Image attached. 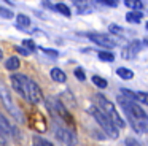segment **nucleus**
Masks as SVG:
<instances>
[{"label": "nucleus", "mask_w": 148, "mask_h": 146, "mask_svg": "<svg viewBox=\"0 0 148 146\" xmlns=\"http://www.w3.org/2000/svg\"><path fill=\"white\" fill-rule=\"evenodd\" d=\"M118 103L132 129L137 133H148V114L143 108L135 100H131L124 95H118Z\"/></svg>", "instance_id": "nucleus-1"}, {"label": "nucleus", "mask_w": 148, "mask_h": 146, "mask_svg": "<svg viewBox=\"0 0 148 146\" xmlns=\"http://www.w3.org/2000/svg\"><path fill=\"white\" fill-rule=\"evenodd\" d=\"M10 81H11V86H13L14 91L23 98H26L29 103L38 105L45 100L40 86L32 78H29V76L23 75V73H14V75L10 76Z\"/></svg>", "instance_id": "nucleus-2"}, {"label": "nucleus", "mask_w": 148, "mask_h": 146, "mask_svg": "<svg viewBox=\"0 0 148 146\" xmlns=\"http://www.w3.org/2000/svg\"><path fill=\"white\" fill-rule=\"evenodd\" d=\"M92 102H94V106H96L102 114H105V116L108 117V119L112 121V122L115 124L118 129H123V127H126V121L123 119V116L118 113L116 106L108 100V98L105 97V95H102V94H94Z\"/></svg>", "instance_id": "nucleus-3"}, {"label": "nucleus", "mask_w": 148, "mask_h": 146, "mask_svg": "<svg viewBox=\"0 0 148 146\" xmlns=\"http://www.w3.org/2000/svg\"><path fill=\"white\" fill-rule=\"evenodd\" d=\"M45 103H46V108H48L49 114H51V119H58V121H62L64 124H67L69 127L75 129V121H73V116L69 113L65 103H62L61 98L54 97V95H49V97L45 98Z\"/></svg>", "instance_id": "nucleus-4"}, {"label": "nucleus", "mask_w": 148, "mask_h": 146, "mask_svg": "<svg viewBox=\"0 0 148 146\" xmlns=\"http://www.w3.org/2000/svg\"><path fill=\"white\" fill-rule=\"evenodd\" d=\"M53 122V130H54V136L58 138V141H61L64 146H77L78 136L75 129L69 127L67 124H64L62 121L51 119Z\"/></svg>", "instance_id": "nucleus-5"}, {"label": "nucleus", "mask_w": 148, "mask_h": 146, "mask_svg": "<svg viewBox=\"0 0 148 146\" xmlns=\"http://www.w3.org/2000/svg\"><path fill=\"white\" fill-rule=\"evenodd\" d=\"M88 113L92 116V119L96 121L97 124H99V127L102 129V132H105L107 135L110 136V138H118L119 136V132H118V127L115 126V124L112 122V121L108 119V117L105 116V114H102L99 110H97L96 106H91L89 110H88Z\"/></svg>", "instance_id": "nucleus-6"}, {"label": "nucleus", "mask_w": 148, "mask_h": 146, "mask_svg": "<svg viewBox=\"0 0 148 146\" xmlns=\"http://www.w3.org/2000/svg\"><path fill=\"white\" fill-rule=\"evenodd\" d=\"M0 100H2V103L5 105V108H7V110L10 111V113L13 114V116L16 117L18 121H23V117H21V113L18 111L16 105H14L13 98H11L10 91H8V89H7V86H5L2 81H0Z\"/></svg>", "instance_id": "nucleus-7"}, {"label": "nucleus", "mask_w": 148, "mask_h": 146, "mask_svg": "<svg viewBox=\"0 0 148 146\" xmlns=\"http://www.w3.org/2000/svg\"><path fill=\"white\" fill-rule=\"evenodd\" d=\"M86 37L89 38L92 43L99 44V46H102V48H107V49H112V48L116 46V41L107 33H97V32H92V33H86Z\"/></svg>", "instance_id": "nucleus-8"}, {"label": "nucleus", "mask_w": 148, "mask_h": 146, "mask_svg": "<svg viewBox=\"0 0 148 146\" xmlns=\"http://www.w3.org/2000/svg\"><path fill=\"white\" fill-rule=\"evenodd\" d=\"M13 135H14L13 126H11L10 121L5 117L3 113H0V138H3V140H7V141H8Z\"/></svg>", "instance_id": "nucleus-9"}, {"label": "nucleus", "mask_w": 148, "mask_h": 146, "mask_svg": "<svg viewBox=\"0 0 148 146\" xmlns=\"http://www.w3.org/2000/svg\"><path fill=\"white\" fill-rule=\"evenodd\" d=\"M142 49V43L140 40H134L131 41V43H127V46L123 49V59H134L135 56H137L138 53H140Z\"/></svg>", "instance_id": "nucleus-10"}, {"label": "nucleus", "mask_w": 148, "mask_h": 146, "mask_svg": "<svg viewBox=\"0 0 148 146\" xmlns=\"http://www.w3.org/2000/svg\"><path fill=\"white\" fill-rule=\"evenodd\" d=\"M49 76H51V79L56 81V83H65L67 81V75H65L61 68H51Z\"/></svg>", "instance_id": "nucleus-11"}, {"label": "nucleus", "mask_w": 148, "mask_h": 146, "mask_svg": "<svg viewBox=\"0 0 148 146\" xmlns=\"http://www.w3.org/2000/svg\"><path fill=\"white\" fill-rule=\"evenodd\" d=\"M19 67H21V62H19V59H18L16 56H11V57H8V59L5 60V68H7L8 72H16Z\"/></svg>", "instance_id": "nucleus-12"}, {"label": "nucleus", "mask_w": 148, "mask_h": 146, "mask_svg": "<svg viewBox=\"0 0 148 146\" xmlns=\"http://www.w3.org/2000/svg\"><path fill=\"white\" fill-rule=\"evenodd\" d=\"M143 19L142 11H129L126 14V21L131 22V24H140V21Z\"/></svg>", "instance_id": "nucleus-13"}, {"label": "nucleus", "mask_w": 148, "mask_h": 146, "mask_svg": "<svg viewBox=\"0 0 148 146\" xmlns=\"http://www.w3.org/2000/svg\"><path fill=\"white\" fill-rule=\"evenodd\" d=\"M16 25L19 29H27L30 25V18L27 14H23V13H21V14H18L16 16Z\"/></svg>", "instance_id": "nucleus-14"}, {"label": "nucleus", "mask_w": 148, "mask_h": 146, "mask_svg": "<svg viewBox=\"0 0 148 146\" xmlns=\"http://www.w3.org/2000/svg\"><path fill=\"white\" fill-rule=\"evenodd\" d=\"M116 75H118L121 79H126V81L134 78V72H132V70H129V68H124V67L116 68Z\"/></svg>", "instance_id": "nucleus-15"}, {"label": "nucleus", "mask_w": 148, "mask_h": 146, "mask_svg": "<svg viewBox=\"0 0 148 146\" xmlns=\"http://www.w3.org/2000/svg\"><path fill=\"white\" fill-rule=\"evenodd\" d=\"M124 5L127 6V8H131L132 11H140V10L143 8L142 0H124Z\"/></svg>", "instance_id": "nucleus-16"}, {"label": "nucleus", "mask_w": 148, "mask_h": 146, "mask_svg": "<svg viewBox=\"0 0 148 146\" xmlns=\"http://www.w3.org/2000/svg\"><path fill=\"white\" fill-rule=\"evenodd\" d=\"M91 81H92V83H94V86H97L99 89H105L107 86H108L107 79H105V78H102V76H99V75H94L92 78H91Z\"/></svg>", "instance_id": "nucleus-17"}, {"label": "nucleus", "mask_w": 148, "mask_h": 146, "mask_svg": "<svg viewBox=\"0 0 148 146\" xmlns=\"http://www.w3.org/2000/svg\"><path fill=\"white\" fill-rule=\"evenodd\" d=\"M56 11H59L61 14H64L65 18H70L72 16V11H70V8H69L67 5H64V3H56Z\"/></svg>", "instance_id": "nucleus-18"}, {"label": "nucleus", "mask_w": 148, "mask_h": 146, "mask_svg": "<svg viewBox=\"0 0 148 146\" xmlns=\"http://www.w3.org/2000/svg\"><path fill=\"white\" fill-rule=\"evenodd\" d=\"M32 146H54V145H51V141H48V140H45V138H42V136L35 135L32 138Z\"/></svg>", "instance_id": "nucleus-19"}, {"label": "nucleus", "mask_w": 148, "mask_h": 146, "mask_svg": "<svg viewBox=\"0 0 148 146\" xmlns=\"http://www.w3.org/2000/svg\"><path fill=\"white\" fill-rule=\"evenodd\" d=\"M97 56H99V59L103 60V62H113V60H115V54L110 53V51H100Z\"/></svg>", "instance_id": "nucleus-20"}, {"label": "nucleus", "mask_w": 148, "mask_h": 146, "mask_svg": "<svg viewBox=\"0 0 148 146\" xmlns=\"http://www.w3.org/2000/svg\"><path fill=\"white\" fill-rule=\"evenodd\" d=\"M134 100L140 102V103H143V105H148V92H135Z\"/></svg>", "instance_id": "nucleus-21"}, {"label": "nucleus", "mask_w": 148, "mask_h": 146, "mask_svg": "<svg viewBox=\"0 0 148 146\" xmlns=\"http://www.w3.org/2000/svg\"><path fill=\"white\" fill-rule=\"evenodd\" d=\"M23 48H26L29 53H34L37 49V44L34 43V40H24L23 41Z\"/></svg>", "instance_id": "nucleus-22"}, {"label": "nucleus", "mask_w": 148, "mask_h": 146, "mask_svg": "<svg viewBox=\"0 0 148 146\" xmlns=\"http://www.w3.org/2000/svg\"><path fill=\"white\" fill-rule=\"evenodd\" d=\"M72 2L78 8V11H84L88 8V0H72Z\"/></svg>", "instance_id": "nucleus-23"}, {"label": "nucleus", "mask_w": 148, "mask_h": 146, "mask_svg": "<svg viewBox=\"0 0 148 146\" xmlns=\"http://www.w3.org/2000/svg\"><path fill=\"white\" fill-rule=\"evenodd\" d=\"M0 16L5 18V19H13V11L5 8V6H0Z\"/></svg>", "instance_id": "nucleus-24"}, {"label": "nucleus", "mask_w": 148, "mask_h": 146, "mask_svg": "<svg viewBox=\"0 0 148 146\" xmlns=\"http://www.w3.org/2000/svg\"><path fill=\"white\" fill-rule=\"evenodd\" d=\"M75 76H77L78 79H80V81H84V79H86V75H84V72H83V68H80V67H78V68H75Z\"/></svg>", "instance_id": "nucleus-25"}, {"label": "nucleus", "mask_w": 148, "mask_h": 146, "mask_svg": "<svg viewBox=\"0 0 148 146\" xmlns=\"http://www.w3.org/2000/svg\"><path fill=\"white\" fill-rule=\"evenodd\" d=\"M99 3L102 5H107V6H116L118 5V0H97Z\"/></svg>", "instance_id": "nucleus-26"}, {"label": "nucleus", "mask_w": 148, "mask_h": 146, "mask_svg": "<svg viewBox=\"0 0 148 146\" xmlns=\"http://www.w3.org/2000/svg\"><path fill=\"white\" fill-rule=\"evenodd\" d=\"M40 49H42L45 54H48V56H53V57H58L59 56V53L56 49H46V48H40Z\"/></svg>", "instance_id": "nucleus-27"}, {"label": "nucleus", "mask_w": 148, "mask_h": 146, "mask_svg": "<svg viewBox=\"0 0 148 146\" xmlns=\"http://www.w3.org/2000/svg\"><path fill=\"white\" fill-rule=\"evenodd\" d=\"M110 32H113V33H123V29L119 27V25H116V24H110Z\"/></svg>", "instance_id": "nucleus-28"}, {"label": "nucleus", "mask_w": 148, "mask_h": 146, "mask_svg": "<svg viewBox=\"0 0 148 146\" xmlns=\"http://www.w3.org/2000/svg\"><path fill=\"white\" fill-rule=\"evenodd\" d=\"M126 146H142L135 138H126Z\"/></svg>", "instance_id": "nucleus-29"}, {"label": "nucleus", "mask_w": 148, "mask_h": 146, "mask_svg": "<svg viewBox=\"0 0 148 146\" xmlns=\"http://www.w3.org/2000/svg\"><path fill=\"white\" fill-rule=\"evenodd\" d=\"M14 49H16V51H18V53H19V54H21V56H29V54H30V53H29V51H27V49H26V48H21V46H16V48H14Z\"/></svg>", "instance_id": "nucleus-30"}, {"label": "nucleus", "mask_w": 148, "mask_h": 146, "mask_svg": "<svg viewBox=\"0 0 148 146\" xmlns=\"http://www.w3.org/2000/svg\"><path fill=\"white\" fill-rule=\"evenodd\" d=\"M0 146H10V145H8V141H7V140L0 138Z\"/></svg>", "instance_id": "nucleus-31"}, {"label": "nucleus", "mask_w": 148, "mask_h": 146, "mask_svg": "<svg viewBox=\"0 0 148 146\" xmlns=\"http://www.w3.org/2000/svg\"><path fill=\"white\" fill-rule=\"evenodd\" d=\"M2 59H3V51L0 49V60H2Z\"/></svg>", "instance_id": "nucleus-32"}, {"label": "nucleus", "mask_w": 148, "mask_h": 146, "mask_svg": "<svg viewBox=\"0 0 148 146\" xmlns=\"http://www.w3.org/2000/svg\"><path fill=\"white\" fill-rule=\"evenodd\" d=\"M147 30H148V22H147Z\"/></svg>", "instance_id": "nucleus-33"}]
</instances>
